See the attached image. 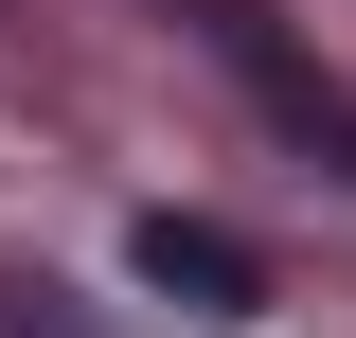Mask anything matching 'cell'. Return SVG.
Wrapping results in <instances>:
<instances>
[{
    "label": "cell",
    "mask_w": 356,
    "mask_h": 338,
    "mask_svg": "<svg viewBox=\"0 0 356 338\" xmlns=\"http://www.w3.org/2000/svg\"><path fill=\"white\" fill-rule=\"evenodd\" d=\"M0 338H89V321H72V285H0Z\"/></svg>",
    "instance_id": "obj_3"
},
{
    "label": "cell",
    "mask_w": 356,
    "mask_h": 338,
    "mask_svg": "<svg viewBox=\"0 0 356 338\" xmlns=\"http://www.w3.org/2000/svg\"><path fill=\"white\" fill-rule=\"evenodd\" d=\"M178 36L214 54L232 89H250V125L285 143V161H321V178L356 196V72H339V54H303L267 0H178Z\"/></svg>",
    "instance_id": "obj_1"
},
{
    "label": "cell",
    "mask_w": 356,
    "mask_h": 338,
    "mask_svg": "<svg viewBox=\"0 0 356 338\" xmlns=\"http://www.w3.org/2000/svg\"><path fill=\"white\" fill-rule=\"evenodd\" d=\"M125 250H143V285H161V303H178V321H250V303H267V267H250V250H232L214 214H143Z\"/></svg>",
    "instance_id": "obj_2"
}]
</instances>
